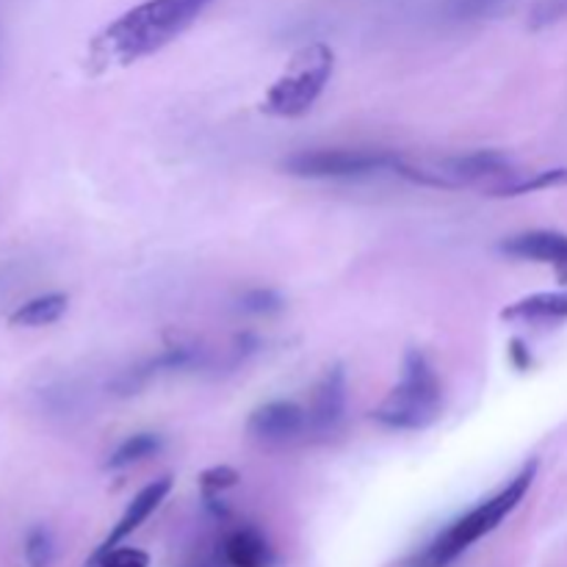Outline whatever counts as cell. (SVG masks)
<instances>
[{"mask_svg":"<svg viewBox=\"0 0 567 567\" xmlns=\"http://www.w3.org/2000/svg\"><path fill=\"white\" fill-rule=\"evenodd\" d=\"M210 0H144L103 28L89 44L92 72L133 64L181 37Z\"/></svg>","mask_w":567,"mask_h":567,"instance_id":"1","label":"cell"},{"mask_svg":"<svg viewBox=\"0 0 567 567\" xmlns=\"http://www.w3.org/2000/svg\"><path fill=\"white\" fill-rule=\"evenodd\" d=\"M535 476L537 460H532V463H526L524 468L518 471V476H515L513 482H507V487H502L496 496L476 504L471 513H465L463 518L454 520L446 532H441V535L410 563V567H449L454 559L463 557L471 546H476L482 537L496 532L498 526L518 509V504L526 498Z\"/></svg>","mask_w":567,"mask_h":567,"instance_id":"2","label":"cell"},{"mask_svg":"<svg viewBox=\"0 0 567 567\" xmlns=\"http://www.w3.org/2000/svg\"><path fill=\"white\" fill-rule=\"evenodd\" d=\"M441 404L443 385L435 369L419 349H410L402 380L382 399L380 408L371 410V419L388 430H426L441 415Z\"/></svg>","mask_w":567,"mask_h":567,"instance_id":"3","label":"cell"},{"mask_svg":"<svg viewBox=\"0 0 567 567\" xmlns=\"http://www.w3.org/2000/svg\"><path fill=\"white\" fill-rule=\"evenodd\" d=\"M336 70V53L330 44L310 42L291 55L286 70L280 72L260 100V111L277 120H293L313 109L319 94L330 83Z\"/></svg>","mask_w":567,"mask_h":567,"instance_id":"4","label":"cell"},{"mask_svg":"<svg viewBox=\"0 0 567 567\" xmlns=\"http://www.w3.org/2000/svg\"><path fill=\"white\" fill-rule=\"evenodd\" d=\"M391 172L415 183V186L430 188H465L485 181L507 183L518 175L513 169V161L496 150H476V153L446 155V158H404V155H396Z\"/></svg>","mask_w":567,"mask_h":567,"instance_id":"5","label":"cell"},{"mask_svg":"<svg viewBox=\"0 0 567 567\" xmlns=\"http://www.w3.org/2000/svg\"><path fill=\"white\" fill-rule=\"evenodd\" d=\"M393 153L382 150H349V147H327V150H299L282 161V172L293 177H308V181H349V177H369L382 169H391Z\"/></svg>","mask_w":567,"mask_h":567,"instance_id":"6","label":"cell"},{"mask_svg":"<svg viewBox=\"0 0 567 567\" xmlns=\"http://www.w3.org/2000/svg\"><path fill=\"white\" fill-rule=\"evenodd\" d=\"M249 435L269 446H282L308 435V410L297 402H269L249 415Z\"/></svg>","mask_w":567,"mask_h":567,"instance_id":"7","label":"cell"},{"mask_svg":"<svg viewBox=\"0 0 567 567\" xmlns=\"http://www.w3.org/2000/svg\"><path fill=\"white\" fill-rule=\"evenodd\" d=\"M347 410V374L341 365H332L316 385L308 408V435L324 437L336 432Z\"/></svg>","mask_w":567,"mask_h":567,"instance_id":"8","label":"cell"},{"mask_svg":"<svg viewBox=\"0 0 567 567\" xmlns=\"http://www.w3.org/2000/svg\"><path fill=\"white\" fill-rule=\"evenodd\" d=\"M502 252L509 258L535 260V264H546L557 271V277L567 282V236L557 230H529L509 236L502 244Z\"/></svg>","mask_w":567,"mask_h":567,"instance_id":"9","label":"cell"},{"mask_svg":"<svg viewBox=\"0 0 567 567\" xmlns=\"http://www.w3.org/2000/svg\"><path fill=\"white\" fill-rule=\"evenodd\" d=\"M172 491V480L169 476H161V480L150 482L147 487H142V491L136 493V498H133L131 504H127V509L122 513V518L116 520V526L111 529V535L105 537V543L100 548H111V546H120L125 537H131L133 532L138 529V526L144 524V520L150 518V515L155 513V509L164 504V498L169 496Z\"/></svg>","mask_w":567,"mask_h":567,"instance_id":"10","label":"cell"},{"mask_svg":"<svg viewBox=\"0 0 567 567\" xmlns=\"http://www.w3.org/2000/svg\"><path fill=\"white\" fill-rule=\"evenodd\" d=\"M504 321H554L567 319V291L532 293L502 310Z\"/></svg>","mask_w":567,"mask_h":567,"instance_id":"11","label":"cell"},{"mask_svg":"<svg viewBox=\"0 0 567 567\" xmlns=\"http://www.w3.org/2000/svg\"><path fill=\"white\" fill-rule=\"evenodd\" d=\"M70 308V297L66 293H42V297H33L28 302H22L14 313L9 316V324L11 327H50L61 319Z\"/></svg>","mask_w":567,"mask_h":567,"instance_id":"12","label":"cell"},{"mask_svg":"<svg viewBox=\"0 0 567 567\" xmlns=\"http://www.w3.org/2000/svg\"><path fill=\"white\" fill-rule=\"evenodd\" d=\"M225 559L233 567H269L271 548L255 529H238L225 540Z\"/></svg>","mask_w":567,"mask_h":567,"instance_id":"13","label":"cell"},{"mask_svg":"<svg viewBox=\"0 0 567 567\" xmlns=\"http://www.w3.org/2000/svg\"><path fill=\"white\" fill-rule=\"evenodd\" d=\"M161 437L153 435V432H138V435H131L125 443L116 446V452L111 454L109 471H122V468H131V465L142 463V460L153 457V454L161 452Z\"/></svg>","mask_w":567,"mask_h":567,"instance_id":"14","label":"cell"},{"mask_svg":"<svg viewBox=\"0 0 567 567\" xmlns=\"http://www.w3.org/2000/svg\"><path fill=\"white\" fill-rule=\"evenodd\" d=\"M567 183V169H546V172H535V175H515L513 181L502 183L496 188V197H520V194H532V192H543V188H554V186H565Z\"/></svg>","mask_w":567,"mask_h":567,"instance_id":"15","label":"cell"},{"mask_svg":"<svg viewBox=\"0 0 567 567\" xmlns=\"http://www.w3.org/2000/svg\"><path fill=\"white\" fill-rule=\"evenodd\" d=\"M507 3L509 0H443V14L457 22L485 20L507 9Z\"/></svg>","mask_w":567,"mask_h":567,"instance_id":"16","label":"cell"},{"mask_svg":"<svg viewBox=\"0 0 567 567\" xmlns=\"http://www.w3.org/2000/svg\"><path fill=\"white\" fill-rule=\"evenodd\" d=\"M22 554H25L28 567H50L55 557V543L53 535H50L44 526H37V529L28 532L25 546H22Z\"/></svg>","mask_w":567,"mask_h":567,"instance_id":"17","label":"cell"},{"mask_svg":"<svg viewBox=\"0 0 567 567\" xmlns=\"http://www.w3.org/2000/svg\"><path fill=\"white\" fill-rule=\"evenodd\" d=\"M92 567H150V557L142 548L131 546L97 548V554L92 557Z\"/></svg>","mask_w":567,"mask_h":567,"instance_id":"18","label":"cell"},{"mask_svg":"<svg viewBox=\"0 0 567 567\" xmlns=\"http://www.w3.org/2000/svg\"><path fill=\"white\" fill-rule=\"evenodd\" d=\"M238 485V471H233L230 465H216V468H208L203 476H199V487H203V496L210 507H216L219 496L230 487Z\"/></svg>","mask_w":567,"mask_h":567,"instance_id":"19","label":"cell"},{"mask_svg":"<svg viewBox=\"0 0 567 567\" xmlns=\"http://www.w3.org/2000/svg\"><path fill=\"white\" fill-rule=\"evenodd\" d=\"M241 308L249 313H275L282 308V299L275 291H264V288H255V291L244 293Z\"/></svg>","mask_w":567,"mask_h":567,"instance_id":"20","label":"cell"},{"mask_svg":"<svg viewBox=\"0 0 567 567\" xmlns=\"http://www.w3.org/2000/svg\"><path fill=\"white\" fill-rule=\"evenodd\" d=\"M509 354H513V360H515V365H518V369H526V365H529V352H526V347L520 341H513V349H509Z\"/></svg>","mask_w":567,"mask_h":567,"instance_id":"21","label":"cell"}]
</instances>
